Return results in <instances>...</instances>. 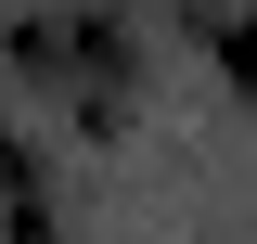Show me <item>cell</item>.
<instances>
[{
  "label": "cell",
  "mask_w": 257,
  "mask_h": 244,
  "mask_svg": "<svg viewBox=\"0 0 257 244\" xmlns=\"http://www.w3.org/2000/svg\"><path fill=\"white\" fill-rule=\"evenodd\" d=\"M231 77H244V90H257V13H244V26H231Z\"/></svg>",
  "instance_id": "obj_1"
}]
</instances>
